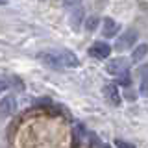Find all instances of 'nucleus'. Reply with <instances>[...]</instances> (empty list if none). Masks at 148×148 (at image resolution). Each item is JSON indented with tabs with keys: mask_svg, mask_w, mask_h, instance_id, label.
I'll list each match as a JSON object with an SVG mask.
<instances>
[{
	"mask_svg": "<svg viewBox=\"0 0 148 148\" xmlns=\"http://www.w3.org/2000/svg\"><path fill=\"white\" fill-rule=\"evenodd\" d=\"M15 109H17L15 96H6V98H2V102H0V115H2V117H9Z\"/></svg>",
	"mask_w": 148,
	"mask_h": 148,
	"instance_id": "6",
	"label": "nucleus"
},
{
	"mask_svg": "<svg viewBox=\"0 0 148 148\" xmlns=\"http://www.w3.org/2000/svg\"><path fill=\"white\" fill-rule=\"evenodd\" d=\"M146 74H143L141 78V85H139V92H141L143 96H148V69L145 71Z\"/></svg>",
	"mask_w": 148,
	"mask_h": 148,
	"instance_id": "10",
	"label": "nucleus"
},
{
	"mask_svg": "<svg viewBox=\"0 0 148 148\" xmlns=\"http://www.w3.org/2000/svg\"><path fill=\"white\" fill-rule=\"evenodd\" d=\"M59 54H61V59H63V65H65V67H78V65H80L78 58L72 52H69V50H61Z\"/></svg>",
	"mask_w": 148,
	"mask_h": 148,
	"instance_id": "8",
	"label": "nucleus"
},
{
	"mask_svg": "<svg viewBox=\"0 0 148 148\" xmlns=\"http://www.w3.org/2000/svg\"><path fill=\"white\" fill-rule=\"evenodd\" d=\"M104 96L113 106H120V102H122V98H120V92H119V87L115 85V83H108V85L104 87Z\"/></svg>",
	"mask_w": 148,
	"mask_h": 148,
	"instance_id": "5",
	"label": "nucleus"
},
{
	"mask_svg": "<svg viewBox=\"0 0 148 148\" xmlns=\"http://www.w3.org/2000/svg\"><path fill=\"white\" fill-rule=\"evenodd\" d=\"M106 69H108V72L113 74V76H124V74H128V71H130V61L126 58H115L108 63Z\"/></svg>",
	"mask_w": 148,
	"mask_h": 148,
	"instance_id": "1",
	"label": "nucleus"
},
{
	"mask_svg": "<svg viewBox=\"0 0 148 148\" xmlns=\"http://www.w3.org/2000/svg\"><path fill=\"white\" fill-rule=\"evenodd\" d=\"M37 59H39L41 63L52 67V69H61V67H65V65H63V59H61V54H59V52H41V54H37Z\"/></svg>",
	"mask_w": 148,
	"mask_h": 148,
	"instance_id": "2",
	"label": "nucleus"
},
{
	"mask_svg": "<svg viewBox=\"0 0 148 148\" xmlns=\"http://www.w3.org/2000/svg\"><path fill=\"white\" fill-rule=\"evenodd\" d=\"M109 54H111V46L108 43H102V41H96L89 48V56H92L96 59H106Z\"/></svg>",
	"mask_w": 148,
	"mask_h": 148,
	"instance_id": "4",
	"label": "nucleus"
},
{
	"mask_svg": "<svg viewBox=\"0 0 148 148\" xmlns=\"http://www.w3.org/2000/svg\"><path fill=\"white\" fill-rule=\"evenodd\" d=\"M9 2V0H0V4H8Z\"/></svg>",
	"mask_w": 148,
	"mask_h": 148,
	"instance_id": "16",
	"label": "nucleus"
},
{
	"mask_svg": "<svg viewBox=\"0 0 148 148\" xmlns=\"http://www.w3.org/2000/svg\"><path fill=\"white\" fill-rule=\"evenodd\" d=\"M146 54H148V45H137V48H133L132 52V59L133 61H141Z\"/></svg>",
	"mask_w": 148,
	"mask_h": 148,
	"instance_id": "9",
	"label": "nucleus"
},
{
	"mask_svg": "<svg viewBox=\"0 0 148 148\" xmlns=\"http://www.w3.org/2000/svg\"><path fill=\"white\" fill-rule=\"evenodd\" d=\"M82 0H65V6H69V8H72V6H78Z\"/></svg>",
	"mask_w": 148,
	"mask_h": 148,
	"instance_id": "15",
	"label": "nucleus"
},
{
	"mask_svg": "<svg viewBox=\"0 0 148 148\" xmlns=\"http://www.w3.org/2000/svg\"><path fill=\"white\" fill-rule=\"evenodd\" d=\"M82 15H83L82 9H78V11L72 13V17H71V24H72V28H78V24H80V21H82Z\"/></svg>",
	"mask_w": 148,
	"mask_h": 148,
	"instance_id": "11",
	"label": "nucleus"
},
{
	"mask_svg": "<svg viewBox=\"0 0 148 148\" xmlns=\"http://www.w3.org/2000/svg\"><path fill=\"white\" fill-rule=\"evenodd\" d=\"M135 43H137V32H135V30H126V32H124V34L117 39V45H115V48L122 52V50L132 48Z\"/></svg>",
	"mask_w": 148,
	"mask_h": 148,
	"instance_id": "3",
	"label": "nucleus"
},
{
	"mask_svg": "<svg viewBox=\"0 0 148 148\" xmlns=\"http://www.w3.org/2000/svg\"><path fill=\"white\" fill-rule=\"evenodd\" d=\"M8 87H9V82L6 80V78H0V92H2V91H6Z\"/></svg>",
	"mask_w": 148,
	"mask_h": 148,
	"instance_id": "14",
	"label": "nucleus"
},
{
	"mask_svg": "<svg viewBox=\"0 0 148 148\" xmlns=\"http://www.w3.org/2000/svg\"><path fill=\"white\" fill-rule=\"evenodd\" d=\"M119 30H120V28H119V24L113 21V18H106V21H104V30H102L104 37H115Z\"/></svg>",
	"mask_w": 148,
	"mask_h": 148,
	"instance_id": "7",
	"label": "nucleus"
},
{
	"mask_svg": "<svg viewBox=\"0 0 148 148\" xmlns=\"http://www.w3.org/2000/svg\"><path fill=\"white\" fill-rule=\"evenodd\" d=\"M96 26H98V18H96V17H91V18H87V22H85V28H87L89 32L96 30Z\"/></svg>",
	"mask_w": 148,
	"mask_h": 148,
	"instance_id": "12",
	"label": "nucleus"
},
{
	"mask_svg": "<svg viewBox=\"0 0 148 148\" xmlns=\"http://www.w3.org/2000/svg\"><path fill=\"white\" fill-rule=\"evenodd\" d=\"M115 146L117 148H135V145H132V143H128V141H122V139H117V141H115Z\"/></svg>",
	"mask_w": 148,
	"mask_h": 148,
	"instance_id": "13",
	"label": "nucleus"
}]
</instances>
